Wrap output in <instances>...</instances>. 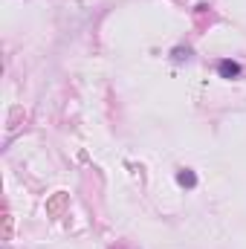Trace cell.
<instances>
[{
	"label": "cell",
	"instance_id": "obj_1",
	"mask_svg": "<svg viewBox=\"0 0 246 249\" xmlns=\"http://www.w3.org/2000/svg\"><path fill=\"white\" fill-rule=\"evenodd\" d=\"M217 70H220L223 78H235V75H241V64H235V61H220L217 64Z\"/></svg>",
	"mask_w": 246,
	"mask_h": 249
},
{
	"label": "cell",
	"instance_id": "obj_2",
	"mask_svg": "<svg viewBox=\"0 0 246 249\" xmlns=\"http://www.w3.org/2000/svg\"><path fill=\"white\" fill-rule=\"evenodd\" d=\"M177 180H180V186H194V183H197V180H194V174H188V171H183Z\"/></svg>",
	"mask_w": 246,
	"mask_h": 249
}]
</instances>
